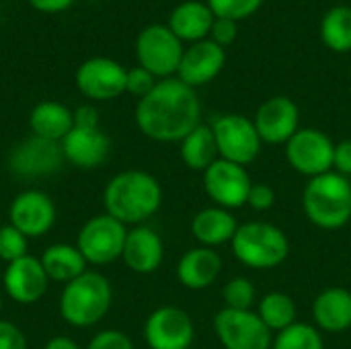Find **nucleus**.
Listing matches in <instances>:
<instances>
[{"mask_svg":"<svg viewBox=\"0 0 351 349\" xmlns=\"http://www.w3.org/2000/svg\"><path fill=\"white\" fill-rule=\"evenodd\" d=\"M136 123L154 142H181L202 123L199 97L179 78H165L138 101Z\"/></svg>","mask_w":351,"mask_h":349,"instance_id":"nucleus-1","label":"nucleus"},{"mask_svg":"<svg viewBox=\"0 0 351 349\" xmlns=\"http://www.w3.org/2000/svg\"><path fill=\"white\" fill-rule=\"evenodd\" d=\"M103 204L105 214L121 224L142 226L160 210L162 187L158 179L146 171H123L107 183Z\"/></svg>","mask_w":351,"mask_h":349,"instance_id":"nucleus-2","label":"nucleus"},{"mask_svg":"<svg viewBox=\"0 0 351 349\" xmlns=\"http://www.w3.org/2000/svg\"><path fill=\"white\" fill-rule=\"evenodd\" d=\"M302 210L306 218L323 230H339L351 220V181L329 171L308 179L302 189Z\"/></svg>","mask_w":351,"mask_h":349,"instance_id":"nucleus-3","label":"nucleus"},{"mask_svg":"<svg viewBox=\"0 0 351 349\" xmlns=\"http://www.w3.org/2000/svg\"><path fill=\"white\" fill-rule=\"evenodd\" d=\"M230 249L237 261L245 267L265 272L280 267L288 259L290 241L280 226L265 220H253L239 224Z\"/></svg>","mask_w":351,"mask_h":349,"instance_id":"nucleus-4","label":"nucleus"},{"mask_svg":"<svg viewBox=\"0 0 351 349\" xmlns=\"http://www.w3.org/2000/svg\"><path fill=\"white\" fill-rule=\"evenodd\" d=\"M113 302V290L105 276L84 272L64 286L60 315L72 327H93L105 319Z\"/></svg>","mask_w":351,"mask_h":349,"instance_id":"nucleus-5","label":"nucleus"},{"mask_svg":"<svg viewBox=\"0 0 351 349\" xmlns=\"http://www.w3.org/2000/svg\"><path fill=\"white\" fill-rule=\"evenodd\" d=\"M210 128L214 132L220 158L249 167L261 154L263 142L251 117L241 113H224L218 115Z\"/></svg>","mask_w":351,"mask_h":349,"instance_id":"nucleus-6","label":"nucleus"},{"mask_svg":"<svg viewBox=\"0 0 351 349\" xmlns=\"http://www.w3.org/2000/svg\"><path fill=\"white\" fill-rule=\"evenodd\" d=\"M183 51V41L169 29V25H148L136 39V56L140 66L162 80L177 74Z\"/></svg>","mask_w":351,"mask_h":349,"instance_id":"nucleus-7","label":"nucleus"},{"mask_svg":"<svg viewBox=\"0 0 351 349\" xmlns=\"http://www.w3.org/2000/svg\"><path fill=\"white\" fill-rule=\"evenodd\" d=\"M214 333L224 349H271L274 344V333L257 311H218L214 317Z\"/></svg>","mask_w":351,"mask_h":349,"instance_id":"nucleus-8","label":"nucleus"},{"mask_svg":"<svg viewBox=\"0 0 351 349\" xmlns=\"http://www.w3.org/2000/svg\"><path fill=\"white\" fill-rule=\"evenodd\" d=\"M128 226L109 214L90 218L78 232L76 247L90 265H107L121 257Z\"/></svg>","mask_w":351,"mask_h":349,"instance_id":"nucleus-9","label":"nucleus"},{"mask_svg":"<svg viewBox=\"0 0 351 349\" xmlns=\"http://www.w3.org/2000/svg\"><path fill=\"white\" fill-rule=\"evenodd\" d=\"M286 158L298 175L313 179L333 171L335 144L317 128H300L286 142Z\"/></svg>","mask_w":351,"mask_h":349,"instance_id":"nucleus-10","label":"nucleus"},{"mask_svg":"<svg viewBox=\"0 0 351 349\" xmlns=\"http://www.w3.org/2000/svg\"><path fill=\"white\" fill-rule=\"evenodd\" d=\"M253 179L247 167L218 158L212 167L204 171V191L214 202V206L224 210H239L247 206Z\"/></svg>","mask_w":351,"mask_h":349,"instance_id":"nucleus-11","label":"nucleus"},{"mask_svg":"<svg viewBox=\"0 0 351 349\" xmlns=\"http://www.w3.org/2000/svg\"><path fill=\"white\" fill-rule=\"evenodd\" d=\"M144 339L150 349H189L195 339L193 319L179 306H160L146 319Z\"/></svg>","mask_w":351,"mask_h":349,"instance_id":"nucleus-12","label":"nucleus"},{"mask_svg":"<svg viewBox=\"0 0 351 349\" xmlns=\"http://www.w3.org/2000/svg\"><path fill=\"white\" fill-rule=\"evenodd\" d=\"M60 142H51L39 136H31L19 142L8 154V169L23 179H39L60 171L64 163Z\"/></svg>","mask_w":351,"mask_h":349,"instance_id":"nucleus-13","label":"nucleus"},{"mask_svg":"<svg viewBox=\"0 0 351 349\" xmlns=\"http://www.w3.org/2000/svg\"><path fill=\"white\" fill-rule=\"evenodd\" d=\"M128 70L111 58H88L76 70V86L90 101H111L125 93Z\"/></svg>","mask_w":351,"mask_h":349,"instance_id":"nucleus-14","label":"nucleus"},{"mask_svg":"<svg viewBox=\"0 0 351 349\" xmlns=\"http://www.w3.org/2000/svg\"><path fill=\"white\" fill-rule=\"evenodd\" d=\"M253 123L263 144L286 146V142L300 130V109L290 97H269L259 105Z\"/></svg>","mask_w":351,"mask_h":349,"instance_id":"nucleus-15","label":"nucleus"},{"mask_svg":"<svg viewBox=\"0 0 351 349\" xmlns=\"http://www.w3.org/2000/svg\"><path fill=\"white\" fill-rule=\"evenodd\" d=\"M10 224L21 230L27 239L43 237L56 222V206L43 191L29 189L19 193L8 210Z\"/></svg>","mask_w":351,"mask_h":349,"instance_id":"nucleus-16","label":"nucleus"},{"mask_svg":"<svg viewBox=\"0 0 351 349\" xmlns=\"http://www.w3.org/2000/svg\"><path fill=\"white\" fill-rule=\"evenodd\" d=\"M226 64V51L222 45L214 43L212 39H204L191 43L181 58L177 78L191 88L204 86L212 82Z\"/></svg>","mask_w":351,"mask_h":349,"instance_id":"nucleus-17","label":"nucleus"},{"mask_svg":"<svg viewBox=\"0 0 351 349\" xmlns=\"http://www.w3.org/2000/svg\"><path fill=\"white\" fill-rule=\"evenodd\" d=\"M2 282H4L6 294L14 302L33 304V302L41 300L43 294L47 292L49 278L39 259L25 255L23 259H16L6 265Z\"/></svg>","mask_w":351,"mask_h":349,"instance_id":"nucleus-18","label":"nucleus"},{"mask_svg":"<svg viewBox=\"0 0 351 349\" xmlns=\"http://www.w3.org/2000/svg\"><path fill=\"white\" fill-rule=\"evenodd\" d=\"M64 158L84 171L101 167L111 150V142L101 128H72L60 142Z\"/></svg>","mask_w":351,"mask_h":349,"instance_id":"nucleus-19","label":"nucleus"},{"mask_svg":"<svg viewBox=\"0 0 351 349\" xmlns=\"http://www.w3.org/2000/svg\"><path fill=\"white\" fill-rule=\"evenodd\" d=\"M121 259L136 274H154L165 259V245L160 234L144 224L134 226L132 230H128Z\"/></svg>","mask_w":351,"mask_h":349,"instance_id":"nucleus-20","label":"nucleus"},{"mask_svg":"<svg viewBox=\"0 0 351 349\" xmlns=\"http://www.w3.org/2000/svg\"><path fill=\"white\" fill-rule=\"evenodd\" d=\"M222 267L224 261L216 249L195 247L181 255L177 263V280L187 290H208L218 282Z\"/></svg>","mask_w":351,"mask_h":349,"instance_id":"nucleus-21","label":"nucleus"},{"mask_svg":"<svg viewBox=\"0 0 351 349\" xmlns=\"http://www.w3.org/2000/svg\"><path fill=\"white\" fill-rule=\"evenodd\" d=\"M313 325L321 333H346L351 329V290L325 288L313 300Z\"/></svg>","mask_w":351,"mask_h":349,"instance_id":"nucleus-22","label":"nucleus"},{"mask_svg":"<svg viewBox=\"0 0 351 349\" xmlns=\"http://www.w3.org/2000/svg\"><path fill=\"white\" fill-rule=\"evenodd\" d=\"M239 222L230 210L210 206L199 210L191 220V234L199 243V247L216 249L220 245L232 243L237 234Z\"/></svg>","mask_w":351,"mask_h":349,"instance_id":"nucleus-23","label":"nucleus"},{"mask_svg":"<svg viewBox=\"0 0 351 349\" xmlns=\"http://www.w3.org/2000/svg\"><path fill=\"white\" fill-rule=\"evenodd\" d=\"M216 16L208 4L199 0H187L175 6L169 16V29L187 43H197L208 39Z\"/></svg>","mask_w":351,"mask_h":349,"instance_id":"nucleus-24","label":"nucleus"},{"mask_svg":"<svg viewBox=\"0 0 351 349\" xmlns=\"http://www.w3.org/2000/svg\"><path fill=\"white\" fill-rule=\"evenodd\" d=\"M29 125L33 136L62 142L74 128V113L58 101H41L31 109Z\"/></svg>","mask_w":351,"mask_h":349,"instance_id":"nucleus-25","label":"nucleus"},{"mask_svg":"<svg viewBox=\"0 0 351 349\" xmlns=\"http://www.w3.org/2000/svg\"><path fill=\"white\" fill-rule=\"evenodd\" d=\"M179 154L183 165L191 171L204 173L208 167H212L220 154L210 123H199L191 134H187L179 142Z\"/></svg>","mask_w":351,"mask_h":349,"instance_id":"nucleus-26","label":"nucleus"},{"mask_svg":"<svg viewBox=\"0 0 351 349\" xmlns=\"http://www.w3.org/2000/svg\"><path fill=\"white\" fill-rule=\"evenodd\" d=\"M39 261L51 282H66V284L82 276L88 265L82 253L78 251V247L64 245V243L47 247Z\"/></svg>","mask_w":351,"mask_h":349,"instance_id":"nucleus-27","label":"nucleus"},{"mask_svg":"<svg viewBox=\"0 0 351 349\" xmlns=\"http://www.w3.org/2000/svg\"><path fill=\"white\" fill-rule=\"evenodd\" d=\"M257 315L261 317V321L267 325L271 333H280L296 323L298 309L290 294L274 290V292H267L257 302Z\"/></svg>","mask_w":351,"mask_h":349,"instance_id":"nucleus-28","label":"nucleus"},{"mask_svg":"<svg viewBox=\"0 0 351 349\" xmlns=\"http://www.w3.org/2000/svg\"><path fill=\"white\" fill-rule=\"evenodd\" d=\"M321 39L331 51H351V6L339 4L327 10L321 21Z\"/></svg>","mask_w":351,"mask_h":349,"instance_id":"nucleus-29","label":"nucleus"},{"mask_svg":"<svg viewBox=\"0 0 351 349\" xmlns=\"http://www.w3.org/2000/svg\"><path fill=\"white\" fill-rule=\"evenodd\" d=\"M271 349H325L321 331L311 323H294L276 333Z\"/></svg>","mask_w":351,"mask_h":349,"instance_id":"nucleus-30","label":"nucleus"},{"mask_svg":"<svg viewBox=\"0 0 351 349\" xmlns=\"http://www.w3.org/2000/svg\"><path fill=\"white\" fill-rule=\"evenodd\" d=\"M222 298H224V309L232 311H253L257 304V290L249 278L237 276L228 280L222 288Z\"/></svg>","mask_w":351,"mask_h":349,"instance_id":"nucleus-31","label":"nucleus"},{"mask_svg":"<svg viewBox=\"0 0 351 349\" xmlns=\"http://www.w3.org/2000/svg\"><path fill=\"white\" fill-rule=\"evenodd\" d=\"M210 10L216 19H230V21H243L255 14L263 0H206Z\"/></svg>","mask_w":351,"mask_h":349,"instance_id":"nucleus-32","label":"nucleus"},{"mask_svg":"<svg viewBox=\"0 0 351 349\" xmlns=\"http://www.w3.org/2000/svg\"><path fill=\"white\" fill-rule=\"evenodd\" d=\"M27 255V237L12 224L0 228V259L8 265Z\"/></svg>","mask_w":351,"mask_h":349,"instance_id":"nucleus-33","label":"nucleus"},{"mask_svg":"<svg viewBox=\"0 0 351 349\" xmlns=\"http://www.w3.org/2000/svg\"><path fill=\"white\" fill-rule=\"evenodd\" d=\"M156 86V76H152L148 70H144L142 66H136L132 70H128V80H125V93L144 99L152 88Z\"/></svg>","mask_w":351,"mask_h":349,"instance_id":"nucleus-34","label":"nucleus"},{"mask_svg":"<svg viewBox=\"0 0 351 349\" xmlns=\"http://www.w3.org/2000/svg\"><path fill=\"white\" fill-rule=\"evenodd\" d=\"M86 349H134V344H132V339L125 333L109 329V331L97 333L90 339V344H88Z\"/></svg>","mask_w":351,"mask_h":349,"instance_id":"nucleus-35","label":"nucleus"},{"mask_svg":"<svg viewBox=\"0 0 351 349\" xmlns=\"http://www.w3.org/2000/svg\"><path fill=\"white\" fill-rule=\"evenodd\" d=\"M247 206L253 208L255 212H267L276 206V191L267 183H253L249 191Z\"/></svg>","mask_w":351,"mask_h":349,"instance_id":"nucleus-36","label":"nucleus"},{"mask_svg":"<svg viewBox=\"0 0 351 349\" xmlns=\"http://www.w3.org/2000/svg\"><path fill=\"white\" fill-rule=\"evenodd\" d=\"M210 35H212V41L214 43L226 47V45H230L237 39L239 25H237V21H230V19H216L214 25H212Z\"/></svg>","mask_w":351,"mask_h":349,"instance_id":"nucleus-37","label":"nucleus"},{"mask_svg":"<svg viewBox=\"0 0 351 349\" xmlns=\"http://www.w3.org/2000/svg\"><path fill=\"white\" fill-rule=\"evenodd\" d=\"M0 349H27L23 331L10 321H0Z\"/></svg>","mask_w":351,"mask_h":349,"instance_id":"nucleus-38","label":"nucleus"},{"mask_svg":"<svg viewBox=\"0 0 351 349\" xmlns=\"http://www.w3.org/2000/svg\"><path fill=\"white\" fill-rule=\"evenodd\" d=\"M333 171L348 179L351 177V140H341L339 144H335Z\"/></svg>","mask_w":351,"mask_h":349,"instance_id":"nucleus-39","label":"nucleus"},{"mask_svg":"<svg viewBox=\"0 0 351 349\" xmlns=\"http://www.w3.org/2000/svg\"><path fill=\"white\" fill-rule=\"evenodd\" d=\"M74 125L76 128H99V113L93 105H80L74 111Z\"/></svg>","mask_w":351,"mask_h":349,"instance_id":"nucleus-40","label":"nucleus"},{"mask_svg":"<svg viewBox=\"0 0 351 349\" xmlns=\"http://www.w3.org/2000/svg\"><path fill=\"white\" fill-rule=\"evenodd\" d=\"M76 0H29V4L39 10V12H45V14H56V12H62V10H68Z\"/></svg>","mask_w":351,"mask_h":349,"instance_id":"nucleus-41","label":"nucleus"},{"mask_svg":"<svg viewBox=\"0 0 351 349\" xmlns=\"http://www.w3.org/2000/svg\"><path fill=\"white\" fill-rule=\"evenodd\" d=\"M43 349H80L76 346V341H72L70 337H53L51 341L45 344Z\"/></svg>","mask_w":351,"mask_h":349,"instance_id":"nucleus-42","label":"nucleus"},{"mask_svg":"<svg viewBox=\"0 0 351 349\" xmlns=\"http://www.w3.org/2000/svg\"><path fill=\"white\" fill-rule=\"evenodd\" d=\"M0 311H2V296H0Z\"/></svg>","mask_w":351,"mask_h":349,"instance_id":"nucleus-43","label":"nucleus"}]
</instances>
